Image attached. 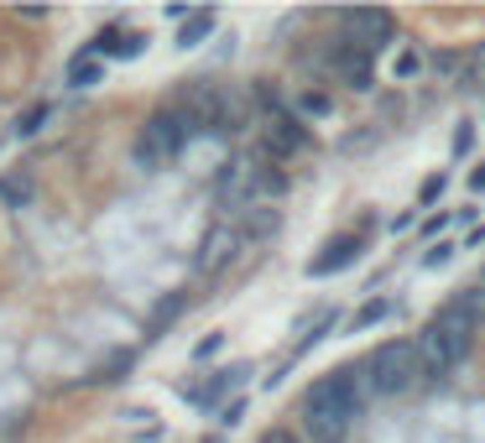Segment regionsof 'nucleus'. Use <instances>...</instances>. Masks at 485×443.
<instances>
[{
    "label": "nucleus",
    "mask_w": 485,
    "mask_h": 443,
    "mask_svg": "<svg viewBox=\"0 0 485 443\" xmlns=\"http://www.w3.org/2000/svg\"><path fill=\"white\" fill-rule=\"evenodd\" d=\"M361 402H365V376L361 365H345L324 381L308 386L303 396V428L313 443H345L355 417H361Z\"/></svg>",
    "instance_id": "1"
},
{
    "label": "nucleus",
    "mask_w": 485,
    "mask_h": 443,
    "mask_svg": "<svg viewBox=\"0 0 485 443\" xmlns=\"http://www.w3.org/2000/svg\"><path fill=\"white\" fill-rule=\"evenodd\" d=\"M413 345L423 354L428 376H449V371H459V365L470 360V350H475V319H470L459 302H444V308L423 324V334H418Z\"/></svg>",
    "instance_id": "2"
},
{
    "label": "nucleus",
    "mask_w": 485,
    "mask_h": 443,
    "mask_svg": "<svg viewBox=\"0 0 485 443\" xmlns=\"http://www.w3.org/2000/svg\"><path fill=\"white\" fill-rule=\"evenodd\" d=\"M361 376H365V391H376V396H407V391H418L428 371L413 339H387L361 360Z\"/></svg>",
    "instance_id": "3"
},
{
    "label": "nucleus",
    "mask_w": 485,
    "mask_h": 443,
    "mask_svg": "<svg viewBox=\"0 0 485 443\" xmlns=\"http://www.w3.org/2000/svg\"><path fill=\"white\" fill-rule=\"evenodd\" d=\"M193 120L183 115L178 105H167V110H157L147 125H141V136H136V167L141 173H157V167H167L173 157H178L188 141H193Z\"/></svg>",
    "instance_id": "4"
},
{
    "label": "nucleus",
    "mask_w": 485,
    "mask_h": 443,
    "mask_svg": "<svg viewBox=\"0 0 485 443\" xmlns=\"http://www.w3.org/2000/svg\"><path fill=\"white\" fill-rule=\"evenodd\" d=\"M345 27H350V42H355V47H365V53L387 47V42L396 37V21L387 16V11H370V5H361V11H345Z\"/></svg>",
    "instance_id": "5"
},
{
    "label": "nucleus",
    "mask_w": 485,
    "mask_h": 443,
    "mask_svg": "<svg viewBox=\"0 0 485 443\" xmlns=\"http://www.w3.org/2000/svg\"><path fill=\"white\" fill-rule=\"evenodd\" d=\"M261 147H267V157H298V151L308 147V131L298 115H282V110H272V120L261 125Z\"/></svg>",
    "instance_id": "6"
},
{
    "label": "nucleus",
    "mask_w": 485,
    "mask_h": 443,
    "mask_svg": "<svg viewBox=\"0 0 485 443\" xmlns=\"http://www.w3.org/2000/svg\"><path fill=\"white\" fill-rule=\"evenodd\" d=\"M334 73H339V84H350V89H370V73H376V63H370V53H365V47L345 42V47L334 53Z\"/></svg>",
    "instance_id": "7"
},
{
    "label": "nucleus",
    "mask_w": 485,
    "mask_h": 443,
    "mask_svg": "<svg viewBox=\"0 0 485 443\" xmlns=\"http://www.w3.org/2000/svg\"><path fill=\"white\" fill-rule=\"evenodd\" d=\"M355 256H361V235H334L329 245H324V256L308 261V277H334V271H345Z\"/></svg>",
    "instance_id": "8"
},
{
    "label": "nucleus",
    "mask_w": 485,
    "mask_h": 443,
    "mask_svg": "<svg viewBox=\"0 0 485 443\" xmlns=\"http://www.w3.org/2000/svg\"><path fill=\"white\" fill-rule=\"evenodd\" d=\"M245 240H241V230L235 225H219L209 240H204V256H199V271H219V266L230 261L235 251H241Z\"/></svg>",
    "instance_id": "9"
},
{
    "label": "nucleus",
    "mask_w": 485,
    "mask_h": 443,
    "mask_svg": "<svg viewBox=\"0 0 485 443\" xmlns=\"http://www.w3.org/2000/svg\"><path fill=\"white\" fill-rule=\"evenodd\" d=\"M141 47H147V37H141V31L105 27L99 37H94V53H110V58H141Z\"/></svg>",
    "instance_id": "10"
},
{
    "label": "nucleus",
    "mask_w": 485,
    "mask_h": 443,
    "mask_svg": "<svg viewBox=\"0 0 485 443\" xmlns=\"http://www.w3.org/2000/svg\"><path fill=\"white\" fill-rule=\"evenodd\" d=\"M277 225H282V219H277V209H241V225H235V230H241V240H267V235H277Z\"/></svg>",
    "instance_id": "11"
},
{
    "label": "nucleus",
    "mask_w": 485,
    "mask_h": 443,
    "mask_svg": "<svg viewBox=\"0 0 485 443\" xmlns=\"http://www.w3.org/2000/svg\"><path fill=\"white\" fill-rule=\"evenodd\" d=\"M31 193H37L31 173H5V177H0V204H5V209H27Z\"/></svg>",
    "instance_id": "12"
},
{
    "label": "nucleus",
    "mask_w": 485,
    "mask_h": 443,
    "mask_svg": "<svg viewBox=\"0 0 485 443\" xmlns=\"http://www.w3.org/2000/svg\"><path fill=\"white\" fill-rule=\"evenodd\" d=\"M241 376H245V365H235V371H219L209 386H199V391H193V402H199V407H214V402H219L230 386H241Z\"/></svg>",
    "instance_id": "13"
},
{
    "label": "nucleus",
    "mask_w": 485,
    "mask_h": 443,
    "mask_svg": "<svg viewBox=\"0 0 485 443\" xmlns=\"http://www.w3.org/2000/svg\"><path fill=\"white\" fill-rule=\"evenodd\" d=\"M209 31H214V11H193V16H183L178 47H199V42H204Z\"/></svg>",
    "instance_id": "14"
},
{
    "label": "nucleus",
    "mask_w": 485,
    "mask_h": 443,
    "mask_svg": "<svg viewBox=\"0 0 485 443\" xmlns=\"http://www.w3.org/2000/svg\"><path fill=\"white\" fill-rule=\"evenodd\" d=\"M68 84H73V89L99 84V58H94V53H79V58L68 63Z\"/></svg>",
    "instance_id": "15"
},
{
    "label": "nucleus",
    "mask_w": 485,
    "mask_h": 443,
    "mask_svg": "<svg viewBox=\"0 0 485 443\" xmlns=\"http://www.w3.org/2000/svg\"><path fill=\"white\" fill-rule=\"evenodd\" d=\"M42 120H47V105H31L27 115H21V125H16V136H37V131H42Z\"/></svg>",
    "instance_id": "16"
},
{
    "label": "nucleus",
    "mask_w": 485,
    "mask_h": 443,
    "mask_svg": "<svg viewBox=\"0 0 485 443\" xmlns=\"http://www.w3.org/2000/svg\"><path fill=\"white\" fill-rule=\"evenodd\" d=\"M376 319H387V302H365L361 313H355V328H365V324H376Z\"/></svg>",
    "instance_id": "17"
},
{
    "label": "nucleus",
    "mask_w": 485,
    "mask_h": 443,
    "mask_svg": "<svg viewBox=\"0 0 485 443\" xmlns=\"http://www.w3.org/2000/svg\"><path fill=\"white\" fill-rule=\"evenodd\" d=\"M256 443H303V439H298L293 428H267V433H261Z\"/></svg>",
    "instance_id": "18"
},
{
    "label": "nucleus",
    "mask_w": 485,
    "mask_h": 443,
    "mask_svg": "<svg viewBox=\"0 0 485 443\" xmlns=\"http://www.w3.org/2000/svg\"><path fill=\"white\" fill-rule=\"evenodd\" d=\"M413 73H418V53H402L396 58V79H413Z\"/></svg>",
    "instance_id": "19"
},
{
    "label": "nucleus",
    "mask_w": 485,
    "mask_h": 443,
    "mask_svg": "<svg viewBox=\"0 0 485 443\" xmlns=\"http://www.w3.org/2000/svg\"><path fill=\"white\" fill-rule=\"evenodd\" d=\"M449 256H455V245H433V251L423 256V266H444Z\"/></svg>",
    "instance_id": "20"
},
{
    "label": "nucleus",
    "mask_w": 485,
    "mask_h": 443,
    "mask_svg": "<svg viewBox=\"0 0 485 443\" xmlns=\"http://www.w3.org/2000/svg\"><path fill=\"white\" fill-rule=\"evenodd\" d=\"M303 110H308V115H329V99H324V94H308Z\"/></svg>",
    "instance_id": "21"
},
{
    "label": "nucleus",
    "mask_w": 485,
    "mask_h": 443,
    "mask_svg": "<svg viewBox=\"0 0 485 443\" xmlns=\"http://www.w3.org/2000/svg\"><path fill=\"white\" fill-rule=\"evenodd\" d=\"M438 193H444V173H438V177H428V183H423V204H428V199H438Z\"/></svg>",
    "instance_id": "22"
},
{
    "label": "nucleus",
    "mask_w": 485,
    "mask_h": 443,
    "mask_svg": "<svg viewBox=\"0 0 485 443\" xmlns=\"http://www.w3.org/2000/svg\"><path fill=\"white\" fill-rule=\"evenodd\" d=\"M214 350H219V334H209V339H204V345H199V350H193V354H199V360H209Z\"/></svg>",
    "instance_id": "23"
},
{
    "label": "nucleus",
    "mask_w": 485,
    "mask_h": 443,
    "mask_svg": "<svg viewBox=\"0 0 485 443\" xmlns=\"http://www.w3.org/2000/svg\"><path fill=\"white\" fill-rule=\"evenodd\" d=\"M470 188H475V193H485V162L475 167V173H470Z\"/></svg>",
    "instance_id": "24"
},
{
    "label": "nucleus",
    "mask_w": 485,
    "mask_h": 443,
    "mask_svg": "<svg viewBox=\"0 0 485 443\" xmlns=\"http://www.w3.org/2000/svg\"><path fill=\"white\" fill-rule=\"evenodd\" d=\"M481 63H485V42H481Z\"/></svg>",
    "instance_id": "25"
}]
</instances>
